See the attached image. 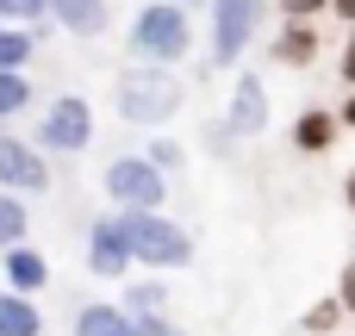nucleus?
Returning <instances> with one entry per match:
<instances>
[{
    "label": "nucleus",
    "instance_id": "f257e3e1",
    "mask_svg": "<svg viewBox=\"0 0 355 336\" xmlns=\"http://www.w3.org/2000/svg\"><path fill=\"white\" fill-rule=\"evenodd\" d=\"M125 50L131 62H150V69H175L187 50H193V25H187V6L181 0H144L131 31H125Z\"/></svg>",
    "mask_w": 355,
    "mask_h": 336
},
{
    "label": "nucleus",
    "instance_id": "f03ea898",
    "mask_svg": "<svg viewBox=\"0 0 355 336\" xmlns=\"http://www.w3.org/2000/svg\"><path fill=\"white\" fill-rule=\"evenodd\" d=\"M187 87L175 81V69H150V62H131L119 81H112V106L125 125H168L181 112Z\"/></svg>",
    "mask_w": 355,
    "mask_h": 336
},
{
    "label": "nucleus",
    "instance_id": "7ed1b4c3",
    "mask_svg": "<svg viewBox=\"0 0 355 336\" xmlns=\"http://www.w3.org/2000/svg\"><path fill=\"white\" fill-rule=\"evenodd\" d=\"M125 237H131V262H144L150 274H181L193 268V231L168 212H119Z\"/></svg>",
    "mask_w": 355,
    "mask_h": 336
},
{
    "label": "nucleus",
    "instance_id": "20e7f679",
    "mask_svg": "<svg viewBox=\"0 0 355 336\" xmlns=\"http://www.w3.org/2000/svg\"><path fill=\"white\" fill-rule=\"evenodd\" d=\"M100 187H106V200H112L119 212H162V206H168V175H162L156 162H144V150H137V156H112Z\"/></svg>",
    "mask_w": 355,
    "mask_h": 336
},
{
    "label": "nucleus",
    "instance_id": "39448f33",
    "mask_svg": "<svg viewBox=\"0 0 355 336\" xmlns=\"http://www.w3.org/2000/svg\"><path fill=\"white\" fill-rule=\"evenodd\" d=\"M31 143H37L44 156H81V150L94 143V106H87L81 94H56V100L37 112Z\"/></svg>",
    "mask_w": 355,
    "mask_h": 336
},
{
    "label": "nucleus",
    "instance_id": "423d86ee",
    "mask_svg": "<svg viewBox=\"0 0 355 336\" xmlns=\"http://www.w3.org/2000/svg\"><path fill=\"white\" fill-rule=\"evenodd\" d=\"M256 25H262V0H212V62L237 69L243 50L256 44Z\"/></svg>",
    "mask_w": 355,
    "mask_h": 336
},
{
    "label": "nucleus",
    "instance_id": "0eeeda50",
    "mask_svg": "<svg viewBox=\"0 0 355 336\" xmlns=\"http://www.w3.org/2000/svg\"><path fill=\"white\" fill-rule=\"evenodd\" d=\"M81 262H87V274H100V281H125V274L137 268V262H131V237H125V218H119V212H106V218H94V224H87Z\"/></svg>",
    "mask_w": 355,
    "mask_h": 336
},
{
    "label": "nucleus",
    "instance_id": "6e6552de",
    "mask_svg": "<svg viewBox=\"0 0 355 336\" xmlns=\"http://www.w3.org/2000/svg\"><path fill=\"white\" fill-rule=\"evenodd\" d=\"M0 193H50V156L31 143V137H12L0 131Z\"/></svg>",
    "mask_w": 355,
    "mask_h": 336
},
{
    "label": "nucleus",
    "instance_id": "1a4fd4ad",
    "mask_svg": "<svg viewBox=\"0 0 355 336\" xmlns=\"http://www.w3.org/2000/svg\"><path fill=\"white\" fill-rule=\"evenodd\" d=\"M225 131L231 137H262L268 131V87H262V75H237L231 106H225Z\"/></svg>",
    "mask_w": 355,
    "mask_h": 336
},
{
    "label": "nucleus",
    "instance_id": "9d476101",
    "mask_svg": "<svg viewBox=\"0 0 355 336\" xmlns=\"http://www.w3.org/2000/svg\"><path fill=\"white\" fill-rule=\"evenodd\" d=\"M0 281H6V293H44L50 287V256L37 249V243H12V249H0Z\"/></svg>",
    "mask_w": 355,
    "mask_h": 336
},
{
    "label": "nucleus",
    "instance_id": "9b49d317",
    "mask_svg": "<svg viewBox=\"0 0 355 336\" xmlns=\"http://www.w3.org/2000/svg\"><path fill=\"white\" fill-rule=\"evenodd\" d=\"M268 56H275L281 69H312V62H318V31H312V19H287V25L275 31Z\"/></svg>",
    "mask_w": 355,
    "mask_h": 336
},
{
    "label": "nucleus",
    "instance_id": "f8f14e48",
    "mask_svg": "<svg viewBox=\"0 0 355 336\" xmlns=\"http://www.w3.org/2000/svg\"><path fill=\"white\" fill-rule=\"evenodd\" d=\"M337 131H343V125H337V112L306 106V112L293 118V150H300V156H324V150L337 143Z\"/></svg>",
    "mask_w": 355,
    "mask_h": 336
},
{
    "label": "nucleus",
    "instance_id": "ddd939ff",
    "mask_svg": "<svg viewBox=\"0 0 355 336\" xmlns=\"http://www.w3.org/2000/svg\"><path fill=\"white\" fill-rule=\"evenodd\" d=\"M50 19L69 37H100L106 31V0H50Z\"/></svg>",
    "mask_w": 355,
    "mask_h": 336
},
{
    "label": "nucleus",
    "instance_id": "4468645a",
    "mask_svg": "<svg viewBox=\"0 0 355 336\" xmlns=\"http://www.w3.org/2000/svg\"><path fill=\"white\" fill-rule=\"evenodd\" d=\"M75 336H137V324L119 312V299H87L75 312Z\"/></svg>",
    "mask_w": 355,
    "mask_h": 336
},
{
    "label": "nucleus",
    "instance_id": "2eb2a0df",
    "mask_svg": "<svg viewBox=\"0 0 355 336\" xmlns=\"http://www.w3.org/2000/svg\"><path fill=\"white\" fill-rule=\"evenodd\" d=\"M0 336H44V312L25 293H0Z\"/></svg>",
    "mask_w": 355,
    "mask_h": 336
},
{
    "label": "nucleus",
    "instance_id": "dca6fc26",
    "mask_svg": "<svg viewBox=\"0 0 355 336\" xmlns=\"http://www.w3.org/2000/svg\"><path fill=\"white\" fill-rule=\"evenodd\" d=\"M119 312H125V318H162V312H168V287H162V281H131V287L119 293Z\"/></svg>",
    "mask_w": 355,
    "mask_h": 336
},
{
    "label": "nucleus",
    "instance_id": "f3484780",
    "mask_svg": "<svg viewBox=\"0 0 355 336\" xmlns=\"http://www.w3.org/2000/svg\"><path fill=\"white\" fill-rule=\"evenodd\" d=\"M31 56H37V31H25V25L0 19V69H25Z\"/></svg>",
    "mask_w": 355,
    "mask_h": 336
},
{
    "label": "nucleus",
    "instance_id": "a211bd4d",
    "mask_svg": "<svg viewBox=\"0 0 355 336\" xmlns=\"http://www.w3.org/2000/svg\"><path fill=\"white\" fill-rule=\"evenodd\" d=\"M25 237H31V206L19 193H0V249L25 243Z\"/></svg>",
    "mask_w": 355,
    "mask_h": 336
},
{
    "label": "nucleus",
    "instance_id": "6ab92c4d",
    "mask_svg": "<svg viewBox=\"0 0 355 336\" xmlns=\"http://www.w3.org/2000/svg\"><path fill=\"white\" fill-rule=\"evenodd\" d=\"M31 94H37V87L25 81V69H0V125L19 118V112L31 106Z\"/></svg>",
    "mask_w": 355,
    "mask_h": 336
},
{
    "label": "nucleus",
    "instance_id": "aec40b11",
    "mask_svg": "<svg viewBox=\"0 0 355 336\" xmlns=\"http://www.w3.org/2000/svg\"><path fill=\"white\" fill-rule=\"evenodd\" d=\"M337 324H343V306H337V293H331V299H318V306H306V318H300V330H306V336H331Z\"/></svg>",
    "mask_w": 355,
    "mask_h": 336
},
{
    "label": "nucleus",
    "instance_id": "412c9836",
    "mask_svg": "<svg viewBox=\"0 0 355 336\" xmlns=\"http://www.w3.org/2000/svg\"><path fill=\"white\" fill-rule=\"evenodd\" d=\"M144 162H156L162 175H181V162H187V150H181L175 137H150V143H144Z\"/></svg>",
    "mask_w": 355,
    "mask_h": 336
},
{
    "label": "nucleus",
    "instance_id": "4be33fe9",
    "mask_svg": "<svg viewBox=\"0 0 355 336\" xmlns=\"http://www.w3.org/2000/svg\"><path fill=\"white\" fill-rule=\"evenodd\" d=\"M6 12H12V25H25V31H44V25H50V0H6Z\"/></svg>",
    "mask_w": 355,
    "mask_h": 336
},
{
    "label": "nucleus",
    "instance_id": "5701e85b",
    "mask_svg": "<svg viewBox=\"0 0 355 336\" xmlns=\"http://www.w3.org/2000/svg\"><path fill=\"white\" fill-rule=\"evenodd\" d=\"M337 306H343V318H355V256L343 262V274H337Z\"/></svg>",
    "mask_w": 355,
    "mask_h": 336
},
{
    "label": "nucleus",
    "instance_id": "b1692460",
    "mask_svg": "<svg viewBox=\"0 0 355 336\" xmlns=\"http://www.w3.org/2000/svg\"><path fill=\"white\" fill-rule=\"evenodd\" d=\"M131 324H137V336H187L168 312H162V318H131Z\"/></svg>",
    "mask_w": 355,
    "mask_h": 336
},
{
    "label": "nucleus",
    "instance_id": "393cba45",
    "mask_svg": "<svg viewBox=\"0 0 355 336\" xmlns=\"http://www.w3.org/2000/svg\"><path fill=\"white\" fill-rule=\"evenodd\" d=\"M275 6H281L287 19H318V12H324L331 0H275Z\"/></svg>",
    "mask_w": 355,
    "mask_h": 336
},
{
    "label": "nucleus",
    "instance_id": "a878e982",
    "mask_svg": "<svg viewBox=\"0 0 355 336\" xmlns=\"http://www.w3.org/2000/svg\"><path fill=\"white\" fill-rule=\"evenodd\" d=\"M337 125H343V131H355V87L343 94V112H337Z\"/></svg>",
    "mask_w": 355,
    "mask_h": 336
},
{
    "label": "nucleus",
    "instance_id": "bb28decb",
    "mask_svg": "<svg viewBox=\"0 0 355 336\" xmlns=\"http://www.w3.org/2000/svg\"><path fill=\"white\" fill-rule=\"evenodd\" d=\"M343 81H349V87H355V37H349V44H343Z\"/></svg>",
    "mask_w": 355,
    "mask_h": 336
},
{
    "label": "nucleus",
    "instance_id": "cd10ccee",
    "mask_svg": "<svg viewBox=\"0 0 355 336\" xmlns=\"http://www.w3.org/2000/svg\"><path fill=\"white\" fill-rule=\"evenodd\" d=\"M331 12H337V19H349V25H355V0H331Z\"/></svg>",
    "mask_w": 355,
    "mask_h": 336
},
{
    "label": "nucleus",
    "instance_id": "c85d7f7f",
    "mask_svg": "<svg viewBox=\"0 0 355 336\" xmlns=\"http://www.w3.org/2000/svg\"><path fill=\"white\" fill-rule=\"evenodd\" d=\"M343 206H349V212H355V168H349V175H343Z\"/></svg>",
    "mask_w": 355,
    "mask_h": 336
},
{
    "label": "nucleus",
    "instance_id": "c756f323",
    "mask_svg": "<svg viewBox=\"0 0 355 336\" xmlns=\"http://www.w3.org/2000/svg\"><path fill=\"white\" fill-rule=\"evenodd\" d=\"M0 19H12V12H6V0H0Z\"/></svg>",
    "mask_w": 355,
    "mask_h": 336
},
{
    "label": "nucleus",
    "instance_id": "7c9ffc66",
    "mask_svg": "<svg viewBox=\"0 0 355 336\" xmlns=\"http://www.w3.org/2000/svg\"><path fill=\"white\" fill-rule=\"evenodd\" d=\"M181 6H200V0H181Z\"/></svg>",
    "mask_w": 355,
    "mask_h": 336
},
{
    "label": "nucleus",
    "instance_id": "2f4dec72",
    "mask_svg": "<svg viewBox=\"0 0 355 336\" xmlns=\"http://www.w3.org/2000/svg\"><path fill=\"white\" fill-rule=\"evenodd\" d=\"M0 131H6V125H0Z\"/></svg>",
    "mask_w": 355,
    "mask_h": 336
},
{
    "label": "nucleus",
    "instance_id": "473e14b6",
    "mask_svg": "<svg viewBox=\"0 0 355 336\" xmlns=\"http://www.w3.org/2000/svg\"><path fill=\"white\" fill-rule=\"evenodd\" d=\"M137 6H144V0H137Z\"/></svg>",
    "mask_w": 355,
    "mask_h": 336
}]
</instances>
